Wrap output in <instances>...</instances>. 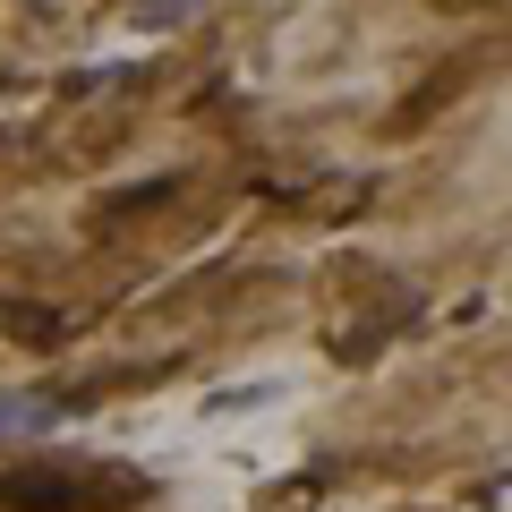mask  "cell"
I'll list each match as a JSON object with an SVG mask.
<instances>
[{
  "label": "cell",
  "mask_w": 512,
  "mask_h": 512,
  "mask_svg": "<svg viewBox=\"0 0 512 512\" xmlns=\"http://www.w3.org/2000/svg\"><path fill=\"white\" fill-rule=\"evenodd\" d=\"M137 495H146L137 470H69V461H35L0 478V512H128Z\"/></svg>",
  "instance_id": "6da1fadb"
},
{
  "label": "cell",
  "mask_w": 512,
  "mask_h": 512,
  "mask_svg": "<svg viewBox=\"0 0 512 512\" xmlns=\"http://www.w3.org/2000/svg\"><path fill=\"white\" fill-rule=\"evenodd\" d=\"M60 325H69L60 308H26V299H0V333H18L26 350H52V342H60Z\"/></svg>",
  "instance_id": "7a4b0ae2"
}]
</instances>
